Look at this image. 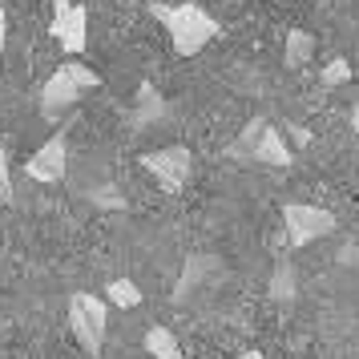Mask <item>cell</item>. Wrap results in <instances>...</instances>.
Segmentation results:
<instances>
[{"mask_svg":"<svg viewBox=\"0 0 359 359\" xmlns=\"http://www.w3.org/2000/svg\"><path fill=\"white\" fill-rule=\"evenodd\" d=\"M283 222H287V238L291 246H311L327 238V234H335V214L323 210V206H311V202H287L283 206Z\"/></svg>","mask_w":359,"mask_h":359,"instance_id":"obj_5","label":"cell"},{"mask_svg":"<svg viewBox=\"0 0 359 359\" xmlns=\"http://www.w3.org/2000/svg\"><path fill=\"white\" fill-rule=\"evenodd\" d=\"M234 359H262V351H243V355H234Z\"/></svg>","mask_w":359,"mask_h":359,"instance_id":"obj_18","label":"cell"},{"mask_svg":"<svg viewBox=\"0 0 359 359\" xmlns=\"http://www.w3.org/2000/svg\"><path fill=\"white\" fill-rule=\"evenodd\" d=\"M142 165H146L158 182H162L165 190H182V186H186V178H190V170H194V154H190L186 146L154 149V154H146V158H142Z\"/></svg>","mask_w":359,"mask_h":359,"instance_id":"obj_6","label":"cell"},{"mask_svg":"<svg viewBox=\"0 0 359 359\" xmlns=\"http://www.w3.org/2000/svg\"><path fill=\"white\" fill-rule=\"evenodd\" d=\"M25 170H29V178H36V182H61L65 178V142H61V137L45 142V146L25 162Z\"/></svg>","mask_w":359,"mask_h":359,"instance_id":"obj_8","label":"cell"},{"mask_svg":"<svg viewBox=\"0 0 359 359\" xmlns=\"http://www.w3.org/2000/svg\"><path fill=\"white\" fill-rule=\"evenodd\" d=\"M347 81H351V61L335 57V61L323 69V85H347Z\"/></svg>","mask_w":359,"mask_h":359,"instance_id":"obj_13","label":"cell"},{"mask_svg":"<svg viewBox=\"0 0 359 359\" xmlns=\"http://www.w3.org/2000/svg\"><path fill=\"white\" fill-rule=\"evenodd\" d=\"M351 130L359 133V101H355V109H351Z\"/></svg>","mask_w":359,"mask_h":359,"instance_id":"obj_17","label":"cell"},{"mask_svg":"<svg viewBox=\"0 0 359 359\" xmlns=\"http://www.w3.org/2000/svg\"><path fill=\"white\" fill-rule=\"evenodd\" d=\"M0 198H4V202L13 198V182H8V154H4V146H0Z\"/></svg>","mask_w":359,"mask_h":359,"instance_id":"obj_14","label":"cell"},{"mask_svg":"<svg viewBox=\"0 0 359 359\" xmlns=\"http://www.w3.org/2000/svg\"><path fill=\"white\" fill-rule=\"evenodd\" d=\"M105 291H109V303H117V307H126V311L142 303V287H133L130 278H114Z\"/></svg>","mask_w":359,"mask_h":359,"instance_id":"obj_11","label":"cell"},{"mask_svg":"<svg viewBox=\"0 0 359 359\" xmlns=\"http://www.w3.org/2000/svg\"><path fill=\"white\" fill-rule=\"evenodd\" d=\"M93 85H97V73H93V69L81 65V61H65V65L45 81V89H41V109H45L49 117H57L61 109L77 105L81 93L93 89Z\"/></svg>","mask_w":359,"mask_h":359,"instance_id":"obj_4","label":"cell"},{"mask_svg":"<svg viewBox=\"0 0 359 359\" xmlns=\"http://www.w3.org/2000/svg\"><path fill=\"white\" fill-rule=\"evenodd\" d=\"M311 53H315V36L303 33V29H291V33H287V65L303 69L311 61Z\"/></svg>","mask_w":359,"mask_h":359,"instance_id":"obj_10","label":"cell"},{"mask_svg":"<svg viewBox=\"0 0 359 359\" xmlns=\"http://www.w3.org/2000/svg\"><path fill=\"white\" fill-rule=\"evenodd\" d=\"M105 327H109L105 299H97V294H89V291H77L69 299V331H73V339L81 343V351L97 355L101 343H105Z\"/></svg>","mask_w":359,"mask_h":359,"instance_id":"obj_3","label":"cell"},{"mask_svg":"<svg viewBox=\"0 0 359 359\" xmlns=\"http://www.w3.org/2000/svg\"><path fill=\"white\" fill-rule=\"evenodd\" d=\"M85 25H89L85 4H73V0H57L53 4V36L61 41L65 53H85V41H89Z\"/></svg>","mask_w":359,"mask_h":359,"instance_id":"obj_7","label":"cell"},{"mask_svg":"<svg viewBox=\"0 0 359 359\" xmlns=\"http://www.w3.org/2000/svg\"><path fill=\"white\" fill-rule=\"evenodd\" d=\"M291 137L299 146H311V130H303V126H291Z\"/></svg>","mask_w":359,"mask_h":359,"instance_id":"obj_15","label":"cell"},{"mask_svg":"<svg viewBox=\"0 0 359 359\" xmlns=\"http://www.w3.org/2000/svg\"><path fill=\"white\" fill-rule=\"evenodd\" d=\"M230 154L234 158H243V162H259V165H291V146L283 142V133H278V126H271V121H262V117H255L250 126L243 130V137L230 146Z\"/></svg>","mask_w":359,"mask_h":359,"instance_id":"obj_2","label":"cell"},{"mask_svg":"<svg viewBox=\"0 0 359 359\" xmlns=\"http://www.w3.org/2000/svg\"><path fill=\"white\" fill-rule=\"evenodd\" d=\"M149 13L165 25V33H170V41H174V49L182 57H194L198 49H206V41H214V33H218L214 17L206 8H198L194 0H186V4H154Z\"/></svg>","mask_w":359,"mask_h":359,"instance_id":"obj_1","label":"cell"},{"mask_svg":"<svg viewBox=\"0 0 359 359\" xmlns=\"http://www.w3.org/2000/svg\"><path fill=\"white\" fill-rule=\"evenodd\" d=\"M146 351L154 359H182V347H178V339H174L170 327H149L146 331Z\"/></svg>","mask_w":359,"mask_h":359,"instance_id":"obj_9","label":"cell"},{"mask_svg":"<svg viewBox=\"0 0 359 359\" xmlns=\"http://www.w3.org/2000/svg\"><path fill=\"white\" fill-rule=\"evenodd\" d=\"M271 294H275V299H291V294H294L291 262H278V275H275V283H271Z\"/></svg>","mask_w":359,"mask_h":359,"instance_id":"obj_12","label":"cell"},{"mask_svg":"<svg viewBox=\"0 0 359 359\" xmlns=\"http://www.w3.org/2000/svg\"><path fill=\"white\" fill-rule=\"evenodd\" d=\"M0 61H4V13H0Z\"/></svg>","mask_w":359,"mask_h":359,"instance_id":"obj_16","label":"cell"}]
</instances>
